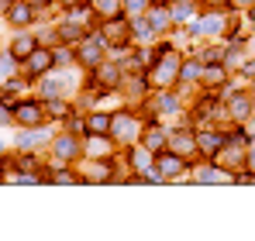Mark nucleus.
<instances>
[{"label":"nucleus","mask_w":255,"mask_h":241,"mask_svg":"<svg viewBox=\"0 0 255 241\" xmlns=\"http://www.w3.org/2000/svg\"><path fill=\"white\" fill-rule=\"evenodd\" d=\"M155 55H159V62L152 66V83H155V86H169V83L179 76V66H183V62H179V55L172 52L169 45H162Z\"/></svg>","instance_id":"nucleus-1"},{"label":"nucleus","mask_w":255,"mask_h":241,"mask_svg":"<svg viewBox=\"0 0 255 241\" xmlns=\"http://www.w3.org/2000/svg\"><path fill=\"white\" fill-rule=\"evenodd\" d=\"M14 120L35 127V124H42V120H45V107H42V104H35V100H21V104L14 107Z\"/></svg>","instance_id":"nucleus-2"},{"label":"nucleus","mask_w":255,"mask_h":241,"mask_svg":"<svg viewBox=\"0 0 255 241\" xmlns=\"http://www.w3.org/2000/svg\"><path fill=\"white\" fill-rule=\"evenodd\" d=\"M224 134H217V131H204V134H197V148L204 152V155H217L221 148H224Z\"/></svg>","instance_id":"nucleus-3"},{"label":"nucleus","mask_w":255,"mask_h":241,"mask_svg":"<svg viewBox=\"0 0 255 241\" xmlns=\"http://www.w3.org/2000/svg\"><path fill=\"white\" fill-rule=\"evenodd\" d=\"M138 131V120L128 118V114H114L111 118V134H118V138H128V134H134Z\"/></svg>","instance_id":"nucleus-4"},{"label":"nucleus","mask_w":255,"mask_h":241,"mask_svg":"<svg viewBox=\"0 0 255 241\" xmlns=\"http://www.w3.org/2000/svg\"><path fill=\"white\" fill-rule=\"evenodd\" d=\"M52 62H55V55H52V52H42V48H35V52L28 55V73H35V76H38V73H45V69L52 66Z\"/></svg>","instance_id":"nucleus-5"},{"label":"nucleus","mask_w":255,"mask_h":241,"mask_svg":"<svg viewBox=\"0 0 255 241\" xmlns=\"http://www.w3.org/2000/svg\"><path fill=\"white\" fill-rule=\"evenodd\" d=\"M100 48H104V38H97V35H93V38L80 48V59H83L86 66H97V62H100Z\"/></svg>","instance_id":"nucleus-6"},{"label":"nucleus","mask_w":255,"mask_h":241,"mask_svg":"<svg viewBox=\"0 0 255 241\" xmlns=\"http://www.w3.org/2000/svg\"><path fill=\"white\" fill-rule=\"evenodd\" d=\"M35 48H38V45H35V38H31V35H17V38H14V45H10V55H14V59H28Z\"/></svg>","instance_id":"nucleus-7"},{"label":"nucleus","mask_w":255,"mask_h":241,"mask_svg":"<svg viewBox=\"0 0 255 241\" xmlns=\"http://www.w3.org/2000/svg\"><path fill=\"white\" fill-rule=\"evenodd\" d=\"M179 169H183V159L172 155V152H166V155L159 159V176H179Z\"/></svg>","instance_id":"nucleus-8"},{"label":"nucleus","mask_w":255,"mask_h":241,"mask_svg":"<svg viewBox=\"0 0 255 241\" xmlns=\"http://www.w3.org/2000/svg\"><path fill=\"white\" fill-rule=\"evenodd\" d=\"M73 155H76V141H73V134H62L55 141V159L66 162V159H73Z\"/></svg>","instance_id":"nucleus-9"},{"label":"nucleus","mask_w":255,"mask_h":241,"mask_svg":"<svg viewBox=\"0 0 255 241\" xmlns=\"http://www.w3.org/2000/svg\"><path fill=\"white\" fill-rule=\"evenodd\" d=\"M86 131H90V134H107V131H111V118H107V114H90V118H86Z\"/></svg>","instance_id":"nucleus-10"},{"label":"nucleus","mask_w":255,"mask_h":241,"mask_svg":"<svg viewBox=\"0 0 255 241\" xmlns=\"http://www.w3.org/2000/svg\"><path fill=\"white\" fill-rule=\"evenodd\" d=\"M249 111H252V107H249V97H245V93H235V97H231V114L238 120H245Z\"/></svg>","instance_id":"nucleus-11"},{"label":"nucleus","mask_w":255,"mask_h":241,"mask_svg":"<svg viewBox=\"0 0 255 241\" xmlns=\"http://www.w3.org/2000/svg\"><path fill=\"white\" fill-rule=\"evenodd\" d=\"M228 179V172H221V169H197V183H224Z\"/></svg>","instance_id":"nucleus-12"},{"label":"nucleus","mask_w":255,"mask_h":241,"mask_svg":"<svg viewBox=\"0 0 255 241\" xmlns=\"http://www.w3.org/2000/svg\"><path fill=\"white\" fill-rule=\"evenodd\" d=\"M97 83H100V90H111V86L118 83V69H114V66H104V69H97Z\"/></svg>","instance_id":"nucleus-13"},{"label":"nucleus","mask_w":255,"mask_h":241,"mask_svg":"<svg viewBox=\"0 0 255 241\" xmlns=\"http://www.w3.org/2000/svg\"><path fill=\"white\" fill-rule=\"evenodd\" d=\"M31 21V7L28 3H14L10 7V24H28Z\"/></svg>","instance_id":"nucleus-14"},{"label":"nucleus","mask_w":255,"mask_h":241,"mask_svg":"<svg viewBox=\"0 0 255 241\" xmlns=\"http://www.w3.org/2000/svg\"><path fill=\"white\" fill-rule=\"evenodd\" d=\"M104 31H107V38H111V41H118V45L125 41V24H121L118 17H111V21L104 24Z\"/></svg>","instance_id":"nucleus-15"},{"label":"nucleus","mask_w":255,"mask_h":241,"mask_svg":"<svg viewBox=\"0 0 255 241\" xmlns=\"http://www.w3.org/2000/svg\"><path fill=\"white\" fill-rule=\"evenodd\" d=\"M162 145H166L162 131H159V127H148V131H145V148H148V152H155V148H162Z\"/></svg>","instance_id":"nucleus-16"},{"label":"nucleus","mask_w":255,"mask_h":241,"mask_svg":"<svg viewBox=\"0 0 255 241\" xmlns=\"http://www.w3.org/2000/svg\"><path fill=\"white\" fill-rule=\"evenodd\" d=\"M93 7H97V14H104V17L111 21V17H118V7H121V3H118V0H93Z\"/></svg>","instance_id":"nucleus-17"},{"label":"nucleus","mask_w":255,"mask_h":241,"mask_svg":"<svg viewBox=\"0 0 255 241\" xmlns=\"http://www.w3.org/2000/svg\"><path fill=\"white\" fill-rule=\"evenodd\" d=\"M172 148H176V152H183V155H186V152H193V148H197V141H193V138H190V134H183V131H179V134H176V138H172Z\"/></svg>","instance_id":"nucleus-18"},{"label":"nucleus","mask_w":255,"mask_h":241,"mask_svg":"<svg viewBox=\"0 0 255 241\" xmlns=\"http://www.w3.org/2000/svg\"><path fill=\"white\" fill-rule=\"evenodd\" d=\"M152 28H155V31L169 28V10H162V7H159V10H152Z\"/></svg>","instance_id":"nucleus-19"},{"label":"nucleus","mask_w":255,"mask_h":241,"mask_svg":"<svg viewBox=\"0 0 255 241\" xmlns=\"http://www.w3.org/2000/svg\"><path fill=\"white\" fill-rule=\"evenodd\" d=\"M204 80L211 83V86H217V83H224V73L217 69V62H214V69H207V73H204Z\"/></svg>","instance_id":"nucleus-20"},{"label":"nucleus","mask_w":255,"mask_h":241,"mask_svg":"<svg viewBox=\"0 0 255 241\" xmlns=\"http://www.w3.org/2000/svg\"><path fill=\"white\" fill-rule=\"evenodd\" d=\"M131 165H138V169H145V165H148V148H138V152H131Z\"/></svg>","instance_id":"nucleus-21"},{"label":"nucleus","mask_w":255,"mask_h":241,"mask_svg":"<svg viewBox=\"0 0 255 241\" xmlns=\"http://www.w3.org/2000/svg\"><path fill=\"white\" fill-rule=\"evenodd\" d=\"M48 114H52V118H62V114H66V104H62V100H52V104H48Z\"/></svg>","instance_id":"nucleus-22"},{"label":"nucleus","mask_w":255,"mask_h":241,"mask_svg":"<svg viewBox=\"0 0 255 241\" xmlns=\"http://www.w3.org/2000/svg\"><path fill=\"white\" fill-rule=\"evenodd\" d=\"M125 7L131 14H138V10H145V0H125Z\"/></svg>","instance_id":"nucleus-23"},{"label":"nucleus","mask_w":255,"mask_h":241,"mask_svg":"<svg viewBox=\"0 0 255 241\" xmlns=\"http://www.w3.org/2000/svg\"><path fill=\"white\" fill-rule=\"evenodd\" d=\"M221 55H224L221 48H207V52H204V59H207V62H221Z\"/></svg>","instance_id":"nucleus-24"},{"label":"nucleus","mask_w":255,"mask_h":241,"mask_svg":"<svg viewBox=\"0 0 255 241\" xmlns=\"http://www.w3.org/2000/svg\"><path fill=\"white\" fill-rule=\"evenodd\" d=\"M179 73H183V76H200V66L190 62V66H179Z\"/></svg>","instance_id":"nucleus-25"},{"label":"nucleus","mask_w":255,"mask_h":241,"mask_svg":"<svg viewBox=\"0 0 255 241\" xmlns=\"http://www.w3.org/2000/svg\"><path fill=\"white\" fill-rule=\"evenodd\" d=\"M90 152H107V141H100V138L93 134V141H90Z\"/></svg>","instance_id":"nucleus-26"},{"label":"nucleus","mask_w":255,"mask_h":241,"mask_svg":"<svg viewBox=\"0 0 255 241\" xmlns=\"http://www.w3.org/2000/svg\"><path fill=\"white\" fill-rule=\"evenodd\" d=\"M55 183H73V172H55Z\"/></svg>","instance_id":"nucleus-27"},{"label":"nucleus","mask_w":255,"mask_h":241,"mask_svg":"<svg viewBox=\"0 0 255 241\" xmlns=\"http://www.w3.org/2000/svg\"><path fill=\"white\" fill-rule=\"evenodd\" d=\"M162 111H176V100L172 97H162Z\"/></svg>","instance_id":"nucleus-28"},{"label":"nucleus","mask_w":255,"mask_h":241,"mask_svg":"<svg viewBox=\"0 0 255 241\" xmlns=\"http://www.w3.org/2000/svg\"><path fill=\"white\" fill-rule=\"evenodd\" d=\"M3 120H10V114H7V111H3V104H0V124H3Z\"/></svg>","instance_id":"nucleus-29"},{"label":"nucleus","mask_w":255,"mask_h":241,"mask_svg":"<svg viewBox=\"0 0 255 241\" xmlns=\"http://www.w3.org/2000/svg\"><path fill=\"white\" fill-rule=\"evenodd\" d=\"M249 165H252V172H255V148L249 152Z\"/></svg>","instance_id":"nucleus-30"},{"label":"nucleus","mask_w":255,"mask_h":241,"mask_svg":"<svg viewBox=\"0 0 255 241\" xmlns=\"http://www.w3.org/2000/svg\"><path fill=\"white\" fill-rule=\"evenodd\" d=\"M66 3H69V7H76V3H83V0H66Z\"/></svg>","instance_id":"nucleus-31"},{"label":"nucleus","mask_w":255,"mask_h":241,"mask_svg":"<svg viewBox=\"0 0 255 241\" xmlns=\"http://www.w3.org/2000/svg\"><path fill=\"white\" fill-rule=\"evenodd\" d=\"M235 3H255V0H235Z\"/></svg>","instance_id":"nucleus-32"},{"label":"nucleus","mask_w":255,"mask_h":241,"mask_svg":"<svg viewBox=\"0 0 255 241\" xmlns=\"http://www.w3.org/2000/svg\"><path fill=\"white\" fill-rule=\"evenodd\" d=\"M252 21H255V3H252Z\"/></svg>","instance_id":"nucleus-33"},{"label":"nucleus","mask_w":255,"mask_h":241,"mask_svg":"<svg viewBox=\"0 0 255 241\" xmlns=\"http://www.w3.org/2000/svg\"><path fill=\"white\" fill-rule=\"evenodd\" d=\"M211 3H224V0H211Z\"/></svg>","instance_id":"nucleus-34"},{"label":"nucleus","mask_w":255,"mask_h":241,"mask_svg":"<svg viewBox=\"0 0 255 241\" xmlns=\"http://www.w3.org/2000/svg\"><path fill=\"white\" fill-rule=\"evenodd\" d=\"M35 3H48V0H35Z\"/></svg>","instance_id":"nucleus-35"},{"label":"nucleus","mask_w":255,"mask_h":241,"mask_svg":"<svg viewBox=\"0 0 255 241\" xmlns=\"http://www.w3.org/2000/svg\"><path fill=\"white\" fill-rule=\"evenodd\" d=\"M159 3H166V0H159Z\"/></svg>","instance_id":"nucleus-36"}]
</instances>
